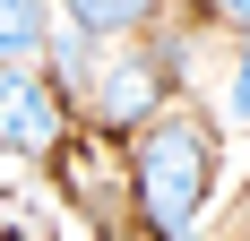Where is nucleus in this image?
<instances>
[{
    "label": "nucleus",
    "mask_w": 250,
    "mask_h": 241,
    "mask_svg": "<svg viewBox=\"0 0 250 241\" xmlns=\"http://www.w3.org/2000/svg\"><path fill=\"white\" fill-rule=\"evenodd\" d=\"M173 60H164V43L155 35H138V43H104V60H95V86L78 95V112H86V129L95 138H138L155 112H173Z\"/></svg>",
    "instance_id": "obj_2"
},
{
    "label": "nucleus",
    "mask_w": 250,
    "mask_h": 241,
    "mask_svg": "<svg viewBox=\"0 0 250 241\" xmlns=\"http://www.w3.org/2000/svg\"><path fill=\"white\" fill-rule=\"evenodd\" d=\"M52 26H61V0H0V69H9V60L43 69Z\"/></svg>",
    "instance_id": "obj_5"
},
{
    "label": "nucleus",
    "mask_w": 250,
    "mask_h": 241,
    "mask_svg": "<svg viewBox=\"0 0 250 241\" xmlns=\"http://www.w3.org/2000/svg\"><path fill=\"white\" fill-rule=\"evenodd\" d=\"M0 241H43V224H18V233H0Z\"/></svg>",
    "instance_id": "obj_8"
},
{
    "label": "nucleus",
    "mask_w": 250,
    "mask_h": 241,
    "mask_svg": "<svg viewBox=\"0 0 250 241\" xmlns=\"http://www.w3.org/2000/svg\"><path fill=\"white\" fill-rule=\"evenodd\" d=\"M69 138H78L69 95H61L43 69L9 60V69H0V155H26V164H61V146H69Z\"/></svg>",
    "instance_id": "obj_3"
},
{
    "label": "nucleus",
    "mask_w": 250,
    "mask_h": 241,
    "mask_svg": "<svg viewBox=\"0 0 250 241\" xmlns=\"http://www.w3.org/2000/svg\"><path fill=\"white\" fill-rule=\"evenodd\" d=\"M164 9L173 0H61V26L95 35V43H138V35L164 26Z\"/></svg>",
    "instance_id": "obj_4"
},
{
    "label": "nucleus",
    "mask_w": 250,
    "mask_h": 241,
    "mask_svg": "<svg viewBox=\"0 0 250 241\" xmlns=\"http://www.w3.org/2000/svg\"><path fill=\"white\" fill-rule=\"evenodd\" d=\"M129 207L155 241H199L207 207H216V172H225V129L190 103L155 112L138 138H129Z\"/></svg>",
    "instance_id": "obj_1"
},
{
    "label": "nucleus",
    "mask_w": 250,
    "mask_h": 241,
    "mask_svg": "<svg viewBox=\"0 0 250 241\" xmlns=\"http://www.w3.org/2000/svg\"><path fill=\"white\" fill-rule=\"evenodd\" d=\"M207 26H225V35H250V0H190Z\"/></svg>",
    "instance_id": "obj_7"
},
{
    "label": "nucleus",
    "mask_w": 250,
    "mask_h": 241,
    "mask_svg": "<svg viewBox=\"0 0 250 241\" xmlns=\"http://www.w3.org/2000/svg\"><path fill=\"white\" fill-rule=\"evenodd\" d=\"M216 129H250V35H225V86H216Z\"/></svg>",
    "instance_id": "obj_6"
}]
</instances>
